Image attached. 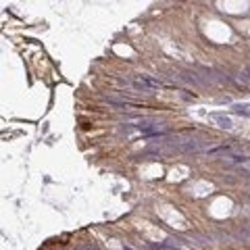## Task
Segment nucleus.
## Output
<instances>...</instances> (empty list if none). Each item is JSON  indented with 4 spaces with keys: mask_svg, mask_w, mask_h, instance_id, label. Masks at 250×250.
I'll return each mask as SVG.
<instances>
[{
    "mask_svg": "<svg viewBox=\"0 0 250 250\" xmlns=\"http://www.w3.org/2000/svg\"><path fill=\"white\" fill-rule=\"evenodd\" d=\"M211 121H215V123H217L219 127H223V129H231V127H234L231 119L225 117V115H217V113H215V115H211Z\"/></svg>",
    "mask_w": 250,
    "mask_h": 250,
    "instance_id": "nucleus-1",
    "label": "nucleus"
},
{
    "mask_svg": "<svg viewBox=\"0 0 250 250\" xmlns=\"http://www.w3.org/2000/svg\"><path fill=\"white\" fill-rule=\"evenodd\" d=\"M148 248L150 250H173L171 246H163V244H158V246L156 244H148Z\"/></svg>",
    "mask_w": 250,
    "mask_h": 250,
    "instance_id": "nucleus-2",
    "label": "nucleus"
},
{
    "mask_svg": "<svg viewBox=\"0 0 250 250\" xmlns=\"http://www.w3.org/2000/svg\"><path fill=\"white\" fill-rule=\"evenodd\" d=\"M125 250H131V248H125Z\"/></svg>",
    "mask_w": 250,
    "mask_h": 250,
    "instance_id": "nucleus-3",
    "label": "nucleus"
}]
</instances>
